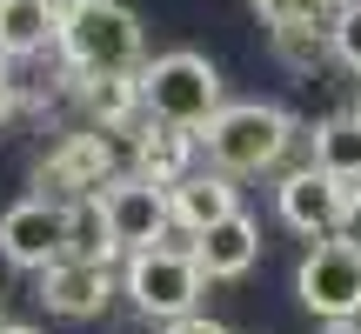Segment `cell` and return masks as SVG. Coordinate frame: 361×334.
Listing matches in <instances>:
<instances>
[{"mask_svg": "<svg viewBox=\"0 0 361 334\" xmlns=\"http://www.w3.org/2000/svg\"><path fill=\"white\" fill-rule=\"evenodd\" d=\"M0 328H7V321H0Z\"/></svg>", "mask_w": 361, "mask_h": 334, "instance_id": "obj_24", "label": "cell"}, {"mask_svg": "<svg viewBox=\"0 0 361 334\" xmlns=\"http://www.w3.org/2000/svg\"><path fill=\"white\" fill-rule=\"evenodd\" d=\"M328 334H361V328L355 321H328Z\"/></svg>", "mask_w": 361, "mask_h": 334, "instance_id": "obj_22", "label": "cell"}, {"mask_svg": "<svg viewBox=\"0 0 361 334\" xmlns=\"http://www.w3.org/2000/svg\"><path fill=\"white\" fill-rule=\"evenodd\" d=\"M107 174H114V154H107V141H101V134H80L67 154H54V161H47L40 187H61L67 201H74V194H101V187H114Z\"/></svg>", "mask_w": 361, "mask_h": 334, "instance_id": "obj_13", "label": "cell"}, {"mask_svg": "<svg viewBox=\"0 0 361 334\" xmlns=\"http://www.w3.org/2000/svg\"><path fill=\"white\" fill-rule=\"evenodd\" d=\"M67 254L74 261H114V234H107V207L101 194H74L67 201Z\"/></svg>", "mask_w": 361, "mask_h": 334, "instance_id": "obj_15", "label": "cell"}, {"mask_svg": "<svg viewBox=\"0 0 361 334\" xmlns=\"http://www.w3.org/2000/svg\"><path fill=\"white\" fill-rule=\"evenodd\" d=\"M255 254H261V228L241 214V207H234L228 221H214V228L194 234V261H201L207 281H234V274H247Z\"/></svg>", "mask_w": 361, "mask_h": 334, "instance_id": "obj_10", "label": "cell"}, {"mask_svg": "<svg viewBox=\"0 0 361 334\" xmlns=\"http://www.w3.org/2000/svg\"><path fill=\"white\" fill-rule=\"evenodd\" d=\"M101 207H107V234H114L121 254L161 247V241H168V228H174V201H168V187H161V180H147V174L114 180V187L101 194Z\"/></svg>", "mask_w": 361, "mask_h": 334, "instance_id": "obj_6", "label": "cell"}, {"mask_svg": "<svg viewBox=\"0 0 361 334\" xmlns=\"http://www.w3.org/2000/svg\"><path fill=\"white\" fill-rule=\"evenodd\" d=\"M168 201H174V228L201 234V228H214V221H228L234 207H241V194H234V174L207 167V174L174 180V187H168Z\"/></svg>", "mask_w": 361, "mask_h": 334, "instance_id": "obj_11", "label": "cell"}, {"mask_svg": "<svg viewBox=\"0 0 361 334\" xmlns=\"http://www.w3.org/2000/svg\"><path fill=\"white\" fill-rule=\"evenodd\" d=\"M335 7L341 0H255V13L274 27V34H288V27H328Z\"/></svg>", "mask_w": 361, "mask_h": 334, "instance_id": "obj_17", "label": "cell"}, {"mask_svg": "<svg viewBox=\"0 0 361 334\" xmlns=\"http://www.w3.org/2000/svg\"><path fill=\"white\" fill-rule=\"evenodd\" d=\"M201 261H194V247H141V254H128V274H121V295L134 301V308L147 314V321H180V314L201 308Z\"/></svg>", "mask_w": 361, "mask_h": 334, "instance_id": "obj_4", "label": "cell"}, {"mask_svg": "<svg viewBox=\"0 0 361 334\" xmlns=\"http://www.w3.org/2000/svg\"><path fill=\"white\" fill-rule=\"evenodd\" d=\"M107 295H114V281H107V261H54V268H40V301H47L54 314H67V321H94V314L107 308Z\"/></svg>", "mask_w": 361, "mask_h": 334, "instance_id": "obj_9", "label": "cell"}, {"mask_svg": "<svg viewBox=\"0 0 361 334\" xmlns=\"http://www.w3.org/2000/svg\"><path fill=\"white\" fill-rule=\"evenodd\" d=\"M288 141H295V120L268 101H234L201 128V154L221 174H261L288 154Z\"/></svg>", "mask_w": 361, "mask_h": 334, "instance_id": "obj_2", "label": "cell"}, {"mask_svg": "<svg viewBox=\"0 0 361 334\" xmlns=\"http://www.w3.org/2000/svg\"><path fill=\"white\" fill-rule=\"evenodd\" d=\"M295 295L322 321H355L361 314V247L355 241H314L295 268Z\"/></svg>", "mask_w": 361, "mask_h": 334, "instance_id": "obj_5", "label": "cell"}, {"mask_svg": "<svg viewBox=\"0 0 361 334\" xmlns=\"http://www.w3.org/2000/svg\"><path fill=\"white\" fill-rule=\"evenodd\" d=\"M134 174L161 180V187H174V180H188V128H147L141 147H134Z\"/></svg>", "mask_w": 361, "mask_h": 334, "instance_id": "obj_16", "label": "cell"}, {"mask_svg": "<svg viewBox=\"0 0 361 334\" xmlns=\"http://www.w3.org/2000/svg\"><path fill=\"white\" fill-rule=\"evenodd\" d=\"M0 334H34V328H0Z\"/></svg>", "mask_w": 361, "mask_h": 334, "instance_id": "obj_23", "label": "cell"}, {"mask_svg": "<svg viewBox=\"0 0 361 334\" xmlns=\"http://www.w3.org/2000/svg\"><path fill=\"white\" fill-rule=\"evenodd\" d=\"M161 334H234V328H221V321H207V314L194 308V314H180V321H168Z\"/></svg>", "mask_w": 361, "mask_h": 334, "instance_id": "obj_20", "label": "cell"}, {"mask_svg": "<svg viewBox=\"0 0 361 334\" xmlns=\"http://www.w3.org/2000/svg\"><path fill=\"white\" fill-rule=\"evenodd\" d=\"M141 114L201 134L207 120L221 114V74H214V61H201V54H188V47L147 61L141 67Z\"/></svg>", "mask_w": 361, "mask_h": 334, "instance_id": "obj_3", "label": "cell"}, {"mask_svg": "<svg viewBox=\"0 0 361 334\" xmlns=\"http://www.w3.org/2000/svg\"><path fill=\"white\" fill-rule=\"evenodd\" d=\"M335 234H341V241H355V247H361V180L348 187V207H341V228H335Z\"/></svg>", "mask_w": 361, "mask_h": 334, "instance_id": "obj_19", "label": "cell"}, {"mask_svg": "<svg viewBox=\"0 0 361 334\" xmlns=\"http://www.w3.org/2000/svg\"><path fill=\"white\" fill-rule=\"evenodd\" d=\"M314 167H322V174H335L341 187H355V180H361V107L314 128Z\"/></svg>", "mask_w": 361, "mask_h": 334, "instance_id": "obj_14", "label": "cell"}, {"mask_svg": "<svg viewBox=\"0 0 361 334\" xmlns=\"http://www.w3.org/2000/svg\"><path fill=\"white\" fill-rule=\"evenodd\" d=\"M0 254L13 268H54L67 261V201H47V194H27L0 214Z\"/></svg>", "mask_w": 361, "mask_h": 334, "instance_id": "obj_7", "label": "cell"}, {"mask_svg": "<svg viewBox=\"0 0 361 334\" xmlns=\"http://www.w3.org/2000/svg\"><path fill=\"white\" fill-rule=\"evenodd\" d=\"M274 207H281V221H288L295 234L322 241V234H335V228H341L348 187H341L335 174H322V167H301V174H288L281 187H274Z\"/></svg>", "mask_w": 361, "mask_h": 334, "instance_id": "obj_8", "label": "cell"}, {"mask_svg": "<svg viewBox=\"0 0 361 334\" xmlns=\"http://www.w3.org/2000/svg\"><path fill=\"white\" fill-rule=\"evenodd\" d=\"M13 114V80H7V67H0V120Z\"/></svg>", "mask_w": 361, "mask_h": 334, "instance_id": "obj_21", "label": "cell"}, {"mask_svg": "<svg viewBox=\"0 0 361 334\" xmlns=\"http://www.w3.org/2000/svg\"><path fill=\"white\" fill-rule=\"evenodd\" d=\"M80 80H107V74H141V20L121 0H61V40Z\"/></svg>", "mask_w": 361, "mask_h": 334, "instance_id": "obj_1", "label": "cell"}, {"mask_svg": "<svg viewBox=\"0 0 361 334\" xmlns=\"http://www.w3.org/2000/svg\"><path fill=\"white\" fill-rule=\"evenodd\" d=\"M61 40V0H0V61H27Z\"/></svg>", "mask_w": 361, "mask_h": 334, "instance_id": "obj_12", "label": "cell"}, {"mask_svg": "<svg viewBox=\"0 0 361 334\" xmlns=\"http://www.w3.org/2000/svg\"><path fill=\"white\" fill-rule=\"evenodd\" d=\"M328 47H335V61H348L361 74V0H341L335 20H328Z\"/></svg>", "mask_w": 361, "mask_h": 334, "instance_id": "obj_18", "label": "cell"}]
</instances>
